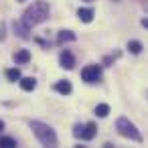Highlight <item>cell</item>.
<instances>
[{"label": "cell", "mask_w": 148, "mask_h": 148, "mask_svg": "<svg viewBox=\"0 0 148 148\" xmlns=\"http://www.w3.org/2000/svg\"><path fill=\"white\" fill-rule=\"evenodd\" d=\"M49 12H51L49 2H45V0H37V2H33V4L25 10V14H23V23L31 29V27H35V25L45 23V21L49 18Z\"/></svg>", "instance_id": "1"}, {"label": "cell", "mask_w": 148, "mask_h": 148, "mask_svg": "<svg viewBox=\"0 0 148 148\" xmlns=\"http://www.w3.org/2000/svg\"><path fill=\"white\" fill-rule=\"evenodd\" d=\"M31 130L35 132V136L39 138V142L43 146H57V134L55 130L49 126V124H43V122H31Z\"/></svg>", "instance_id": "2"}, {"label": "cell", "mask_w": 148, "mask_h": 148, "mask_svg": "<svg viewBox=\"0 0 148 148\" xmlns=\"http://www.w3.org/2000/svg\"><path fill=\"white\" fill-rule=\"evenodd\" d=\"M116 130H118V134L120 136H124V138H128V140H134V142H142V134L138 132V128L128 120V118H118V122H116Z\"/></svg>", "instance_id": "3"}, {"label": "cell", "mask_w": 148, "mask_h": 148, "mask_svg": "<svg viewBox=\"0 0 148 148\" xmlns=\"http://www.w3.org/2000/svg\"><path fill=\"white\" fill-rule=\"evenodd\" d=\"M81 79L85 83H97L101 79V67L99 65H87L81 71Z\"/></svg>", "instance_id": "4"}, {"label": "cell", "mask_w": 148, "mask_h": 148, "mask_svg": "<svg viewBox=\"0 0 148 148\" xmlns=\"http://www.w3.org/2000/svg\"><path fill=\"white\" fill-rule=\"evenodd\" d=\"M95 134H97V126H95L93 122H87V124H83L79 138H81V140H93Z\"/></svg>", "instance_id": "5"}, {"label": "cell", "mask_w": 148, "mask_h": 148, "mask_svg": "<svg viewBox=\"0 0 148 148\" xmlns=\"http://www.w3.org/2000/svg\"><path fill=\"white\" fill-rule=\"evenodd\" d=\"M12 29H14V33H16L21 39H31V35H29V27H27L23 21H14V23H12Z\"/></svg>", "instance_id": "6"}, {"label": "cell", "mask_w": 148, "mask_h": 148, "mask_svg": "<svg viewBox=\"0 0 148 148\" xmlns=\"http://www.w3.org/2000/svg\"><path fill=\"white\" fill-rule=\"evenodd\" d=\"M59 61H61V67H63V69H73V67H75V57H73L69 51H63L61 57H59Z\"/></svg>", "instance_id": "7"}, {"label": "cell", "mask_w": 148, "mask_h": 148, "mask_svg": "<svg viewBox=\"0 0 148 148\" xmlns=\"http://www.w3.org/2000/svg\"><path fill=\"white\" fill-rule=\"evenodd\" d=\"M14 61H16L18 65H25V63H29V61H31V53H29L27 49H21V51H16V53H14Z\"/></svg>", "instance_id": "8"}, {"label": "cell", "mask_w": 148, "mask_h": 148, "mask_svg": "<svg viewBox=\"0 0 148 148\" xmlns=\"http://www.w3.org/2000/svg\"><path fill=\"white\" fill-rule=\"evenodd\" d=\"M18 81H21V87H23L25 91H33V89L37 87V79H35V77H21Z\"/></svg>", "instance_id": "9"}, {"label": "cell", "mask_w": 148, "mask_h": 148, "mask_svg": "<svg viewBox=\"0 0 148 148\" xmlns=\"http://www.w3.org/2000/svg\"><path fill=\"white\" fill-rule=\"evenodd\" d=\"M71 83L67 81V79H63V81H57L55 83V91H59V93H63V95H69L71 93Z\"/></svg>", "instance_id": "10"}, {"label": "cell", "mask_w": 148, "mask_h": 148, "mask_svg": "<svg viewBox=\"0 0 148 148\" xmlns=\"http://www.w3.org/2000/svg\"><path fill=\"white\" fill-rule=\"evenodd\" d=\"M77 16H79L81 23H91L93 21V10L91 8H79L77 10Z\"/></svg>", "instance_id": "11"}, {"label": "cell", "mask_w": 148, "mask_h": 148, "mask_svg": "<svg viewBox=\"0 0 148 148\" xmlns=\"http://www.w3.org/2000/svg\"><path fill=\"white\" fill-rule=\"evenodd\" d=\"M69 41H75V35H73L71 31H61V33L57 35V43H59V45L69 43Z\"/></svg>", "instance_id": "12"}, {"label": "cell", "mask_w": 148, "mask_h": 148, "mask_svg": "<svg viewBox=\"0 0 148 148\" xmlns=\"http://www.w3.org/2000/svg\"><path fill=\"white\" fill-rule=\"evenodd\" d=\"M0 148H16V140L10 136H0Z\"/></svg>", "instance_id": "13"}, {"label": "cell", "mask_w": 148, "mask_h": 148, "mask_svg": "<svg viewBox=\"0 0 148 148\" xmlns=\"http://www.w3.org/2000/svg\"><path fill=\"white\" fill-rule=\"evenodd\" d=\"M110 114V106L108 103H99V106H95V116L97 118H106Z\"/></svg>", "instance_id": "14"}, {"label": "cell", "mask_w": 148, "mask_h": 148, "mask_svg": "<svg viewBox=\"0 0 148 148\" xmlns=\"http://www.w3.org/2000/svg\"><path fill=\"white\" fill-rule=\"evenodd\" d=\"M128 51L134 53V55L142 53V43H140V41H130V43H128Z\"/></svg>", "instance_id": "15"}, {"label": "cell", "mask_w": 148, "mask_h": 148, "mask_svg": "<svg viewBox=\"0 0 148 148\" xmlns=\"http://www.w3.org/2000/svg\"><path fill=\"white\" fill-rule=\"evenodd\" d=\"M6 77H8L10 81H18L23 75H21V69H8V71H6Z\"/></svg>", "instance_id": "16"}, {"label": "cell", "mask_w": 148, "mask_h": 148, "mask_svg": "<svg viewBox=\"0 0 148 148\" xmlns=\"http://www.w3.org/2000/svg\"><path fill=\"white\" fill-rule=\"evenodd\" d=\"M6 39V25L2 23V25H0V43H2Z\"/></svg>", "instance_id": "17"}, {"label": "cell", "mask_w": 148, "mask_h": 148, "mask_svg": "<svg viewBox=\"0 0 148 148\" xmlns=\"http://www.w3.org/2000/svg\"><path fill=\"white\" fill-rule=\"evenodd\" d=\"M81 128H83V124H75V128H73V136H75V138H79V134H81Z\"/></svg>", "instance_id": "18"}, {"label": "cell", "mask_w": 148, "mask_h": 148, "mask_svg": "<svg viewBox=\"0 0 148 148\" xmlns=\"http://www.w3.org/2000/svg\"><path fill=\"white\" fill-rule=\"evenodd\" d=\"M2 130H4V122H2V120H0V132H2Z\"/></svg>", "instance_id": "19"}, {"label": "cell", "mask_w": 148, "mask_h": 148, "mask_svg": "<svg viewBox=\"0 0 148 148\" xmlns=\"http://www.w3.org/2000/svg\"><path fill=\"white\" fill-rule=\"evenodd\" d=\"M16 2H23V0H16Z\"/></svg>", "instance_id": "20"}, {"label": "cell", "mask_w": 148, "mask_h": 148, "mask_svg": "<svg viewBox=\"0 0 148 148\" xmlns=\"http://www.w3.org/2000/svg\"><path fill=\"white\" fill-rule=\"evenodd\" d=\"M87 2H91V0H87Z\"/></svg>", "instance_id": "21"}]
</instances>
